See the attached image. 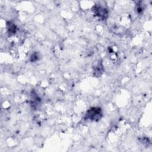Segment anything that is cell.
Listing matches in <instances>:
<instances>
[{
  "instance_id": "obj_1",
  "label": "cell",
  "mask_w": 152,
  "mask_h": 152,
  "mask_svg": "<svg viewBox=\"0 0 152 152\" xmlns=\"http://www.w3.org/2000/svg\"><path fill=\"white\" fill-rule=\"evenodd\" d=\"M102 116V111L100 107H93L89 109L85 115L86 120L92 121H98Z\"/></svg>"
},
{
  "instance_id": "obj_2",
  "label": "cell",
  "mask_w": 152,
  "mask_h": 152,
  "mask_svg": "<svg viewBox=\"0 0 152 152\" xmlns=\"http://www.w3.org/2000/svg\"><path fill=\"white\" fill-rule=\"evenodd\" d=\"M93 10L94 14L100 20H106L108 16L107 10L106 8L102 7V5H94Z\"/></svg>"
},
{
  "instance_id": "obj_3",
  "label": "cell",
  "mask_w": 152,
  "mask_h": 152,
  "mask_svg": "<svg viewBox=\"0 0 152 152\" xmlns=\"http://www.w3.org/2000/svg\"><path fill=\"white\" fill-rule=\"evenodd\" d=\"M103 67L102 64L100 62L96 64L95 66H94V71L95 72L94 74L96 75L99 76L102 74V73L103 72Z\"/></svg>"
},
{
  "instance_id": "obj_4",
  "label": "cell",
  "mask_w": 152,
  "mask_h": 152,
  "mask_svg": "<svg viewBox=\"0 0 152 152\" xmlns=\"http://www.w3.org/2000/svg\"><path fill=\"white\" fill-rule=\"evenodd\" d=\"M15 26L14 24L10 23L8 24V32L9 33H12L14 34L15 32Z\"/></svg>"
}]
</instances>
